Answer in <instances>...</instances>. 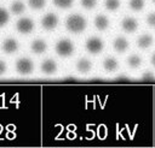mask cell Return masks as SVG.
I'll return each mask as SVG.
<instances>
[{"mask_svg":"<svg viewBox=\"0 0 155 148\" xmlns=\"http://www.w3.org/2000/svg\"><path fill=\"white\" fill-rule=\"evenodd\" d=\"M65 28L71 34H81L87 28V20L81 14H70L65 19Z\"/></svg>","mask_w":155,"mask_h":148,"instance_id":"1","label":"cell"},{"mask_svg":"<svg viewBox=\"0 0 155 148\" xmlns=\"http://www.w3.org/2000/svg\"><path fill=\"white\" fill-rule=\"evenodd\" d=\"M54 51L62 58L70 57L74 53V43L69 39H62V40L57 41V43L54 46Z\"/></svg>","mask_w":155,"mask_h":148,"instance_id":"2","label":"cell"},{"mask_svg":"<svg viewBox=\"0 0 155 148\" xmlns=\"http://www.w3.org/2000/svg\"><path fill=\"white\" fill-rule=\"evenodd\" d=\"M33 69H34V64H33L31 59H29L27 57L17 59V61H16V71L19 75L27 76V75L33 72Z\"/></svg>","mask_w":155,"mask_h":148,"instance_id":"3","label":"cell"},{"mask_svg":"<svg viewBox=\"0 0 155 148\" xmlns=\"http://www.w3.org/2000/svg\"><path fill=\"white\" fill-rule=\"evenodd\" d=\"M85 48L87 49V52H90L91 54H98L103 51L104 48V42L101 37H97V36H92L90 39L86 40V43H85Z\"/></svg>","mask_w":155,"mask_h":148,"instance_id":"4","label":"cell"},{"mask_svg":"<svg viewBox=\"0 0 155 148\" xmlns=\"http://www.w3.org/2000/svg\"><path fill=\"white\" fill-rule=\"evenodd\" d=\"M16 29L21 34H29L34 30V22H33V19H30L28 17L19 18L16 22Z\"/></svg>","mask_w":155,"mask_h":148,"instance_id":"5","label":"cell"},{"mask_svg":"<svg viewBox=\"0 0 155 148\" xmlns=\"http://www.w3.org/2000/svg\"><path fill=\"white\" fill-rule=\"evenodd\" d=\"M58 22H59V19L54 13H47L41 18V26L45 30L50 31V30H53L57 28Z\"/></svg>","mask_w":155,"mask_h":148,"instance_id":"6","label":"cell"},{"mask_svg":"<svg viewBox=\"0 0 155 148\" xmlns=\"http://www.w3.org/2000/svg\"><path fill=\"white\" fill-rule=\"evenodd\" d=\"M121 29L125 31V32H127V34H133V32H136L137 30H138V26H139V24H138V20L136 19V18H133V17H125L122 20H121Z\"/></svg>","mask_w":155,"mask_h":148,"instance_id":"7","label":"cell"},{"mask_svg":"<svg viewBox=\"0 0 155 148\" xmlns=\"http://www.w3.org/2000/svg\"><path fill=\"white\" fill-rule=\"evenodd\" d=\"M130 47L128 40L124 36H117L114 39L113 41V48L117 52V53H125Z\"/></svg>","mask_w":155,"mask_h":148,"instance_id":"8","label":"cell"},{"mask_svg":"<svg viewBox=\"0 0 155 148\" xmlns=\"http://www.w3.org/2000/svg\"><path fill=\"white\" fill-rule=\"evenodd\" d=\"M93 24H94V26H96L97 30L104 31V30H107V29L109 28L110 20H109V18H108L107 16H104V14H98V16H96V18H94V20H93Z\"/></svg>","mask_w":155,"mask_h":148,"instance_id":"9","label":"cell"},{"mask_svg":"<svg viewBox=\"0 0 155 148\" xmlns=\"http://www.w3.org/2000/svg\"><path fill=\"white\" fill-rule=\"evenodd\" d=\"M18 47H19V45H18L17 40H15V39H6V40L2 42V45H1V49H2L4 53H6V54H12V53H15V52L18 49Z\"/></svg>","mask_w":155,"mask_h":148,"instance_id":"10","label":"cell"},{"mask_svg":"<svg viewBox=\"0 0 155 148\" xmlns=\"http://www.w3.org/2000/svg\"><path fill=\"white\" fill-rule=\"evenodd\" d=\"M153 42H154V39L151 35L143 34L137 39V47L140 49H148L153 46Z\"/></svg>","mask_w":155,"mask_h":148,"instance_id":"11","label":"cell"},{"mask_svg":"<svg viewBox=\"0 0 155 148\" xmlns=\"http://www.w3.org/2000/svg\"><path fill=\"white\" fill-rule=\"evenodd\" d=\"M41 71L45 75H53L57 71V63L52 59H46L41 64Z\"/></svg>","mask_w":155,"mask_h":148,"instance_id":"12","label":"cell"},{"mask_svg":"<svg viewBox=\"0 0 155 148\" xmlns=\"http://www.w3.org/2000/svg\"><path fill=\"white\" fill-rule=\"evenodd\" d=\"M30 49L35 54H41L47 49V43L44 40H40V39L34 40L31 42V45H30Z\"/></svg>","mask_w":155,"mask_h":148,"instance_id":"13","label":"cell"},{"mask_svg":"<svg viewBox=\"0 0 155 148\" xmlns=\"http://www.w3.org/2000/svg\"><path fill=\"white\" fill-rule=\"evenodd\" d=\"M91 69H92V63L87 58H81L76 63V70L80 73H88L91 71Z\"/></svg>","mask_w":155,"mask_h":148,"instance_id":"14","label":"cell"},{"mask_svg":"<svg viewBox=\"0 0 155 148\" xmlns=\"http://www.w3.org/2000/svg\"><path fill=\"white\" fill-rule=\"evenodd\" d=\"M119 67V63L114 57H108L103 60V69L107 72H114Z\"/></svg>","mask_w":155,"mask_h":148,"instance_id":"15","label":"cell"},{"mask_svg":"<svg viewBox=\"0 0 155 148\" xmlns=\"http://www.w3.org/2000/svg\"><path fill=\"white\" fill-rule=\"evenodd\" d=\"M142 57L138 55V54H131L128 58H127V65L128 67L131 69H138L140 65H142Z\"/></svg>","mask_w":155,"mask_h":148,"instance_id":"16","label":"cell"},{"mask_svg":"<svg viewBox=\"0 0 155 148\" xmlns=\"http://www.w3.org/2000/svg\"><path fill=\"white\" fill-rule=\"evenodd\" d=\"M120 6H121L120 0H104V7L110 12L117 11L120 8Z\"/></svg>","mask_w":155,"mask_h":148,"instance_id":"17","label":"cell"},{"mask_svg":"<svg viewBox=\"0 0 155 148\" xmlns=\"http://www.w3.org/2000/svg\"><path fill=\"white\" fill-rule=\"evenodd\" d=\"M144 6H145L144 0H128V7L134 12L142 11L144 8Z\"/></svg>","mask_w":155,"mask_h":148,"instance_id":"18","label":"cell"},{"mask_svg":"<svg viewBox=\"0 0 155 148\" xmlns=\"http://www.w3.org/2000/svg\"><path fill=\"white\" fill-rule=\"evenodd\" d=\"M24 10H25V6L21 0H16L11 5V12L13 14H21L24 12Z\"/></svg>","mask_w":155,"mask_h":148,"instance_id":"19","label":"cell"},{"mask_svg":"<svg viewBox=\"0 0 155 148\" xmlns=\"http://www.w3.org/2000/svg\"><path fill=\"white\" fill-rule=\"evenodd\" d=\"M52 2H53V5L56 6V7H58V8H69V7H71V5H73V2H74V0H52Z\"/></svg>","mask_w":155,"mask_h":148,"instance_id":"20","label":"cell"},{"mask_svg":"<svg viewBox=\"0 0 155 148\" xmlns=\"http://www.w3.org/2000/svg\"><path fill=\"white\" fill-rule=\"evenodd\" d=\"M10 20V13L6 8L4 7H0V28L6 25L7 22Z\"/></svg>","mask_w":155,"mask_h":148,"instance_id":"21","label":"cell"},{"mask_svg":"<svg viewBox=\"0 0 155 148\" xmlns=\"http://www.w3.org/2000/svg\"><path fill=\"white\" fill-rule=\"evenodd\" d=\"M28 5L33 10H41L46 5V0H28Z\"/></svg>","mask_w":155,"mask_h":148,"instance_id":"22","label":"cell"},{"mask_svg":"<svg viewBox=\"0 0 155 148\" xmlns=\"http://www.w3.org/2000/svg\"><path fill=\"white\" fill-rule=\"evenodd\" d=\"M80 4L86 10H92L97 5V0H80Z\"/></svg>","mask_w":155,"mask_h":148,"instance_id":"23","label":"cell"},{"mask_svg":"<svg viewBox=\"0 0 155 148\" xmlns=\"http://www.w3.org/2000/svg\"><path fill=\"white\" fill-rule=\"evenodd\" d=\"M145 23L150 28H155V12H150L145 17Z\"/></svg>","mask_w":155,"mask_h":148,"instance_id":"24","label":"cell"},{"mask_svg":"<svg viewBox=\"0 0 155 148\" xmlns=\"http://www.w3.org/2000/svg\"><path fill=\"white\" fill-rule=\"evenodd\" d=\"M6 69H7L6 63H5L4 60H0V76H1V75H4V73L6 72Z\"/></svg>","mask_w":155,"mask_h":148,"instance_id":"25","label":"cell"},{"mask_svg":"<svg viewBox=\"0 0 155 148\" xmlns=\"http://www.w3.org/2000/svg\"><path fill=\"white\" fill-rule=\"evenodd\" d=\"M150 64L155 67V53H153V54H151V57H150Z\"/></svg>","mask_w":155,"mask_h":148,"instance_id":"26","label":"cell"},{"mask_svg":"<svg viewBox=\"0 0 155 148\" xmlns=\"http://www.w3.org/2000/svg\"><path fill=\"white\" fill-rule=\"evenodd\" d=\"M151 2H153V4H155V0H151Z\"/></svg>","mask_w":155,"mask_h":148,"instance_id":"27","label":"cell"}]
</instances>
